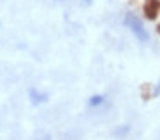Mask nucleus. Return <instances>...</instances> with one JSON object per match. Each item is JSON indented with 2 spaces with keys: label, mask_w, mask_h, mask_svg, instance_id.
Returning <instances> with one entry per match:
<instances>
[{
  "label": "nucleus",
  "mask_w": 160,
  "mask_h": 140,
  "mask_svg": "<svg viewBox=\"0 0 160 140\" xmlns=\"http://www.w3.org/2000/svg\"><path fill=\"white\" fill-rule=\"evenodd\" d=\"M125 23L131 26V29L134 33H136V36L139 38V40H143V42H146L148 40V33L144 31V28H143V24H141V21L138 19L136 16H132V14H129L127 16V19H125Z\"/></svg>",
  "instance_id": "obj_1"
},
{
  "label": "nucleus",
  "mask_w": 160,
  "mask_h": 140,
  "mask_svg": "<svg viewBox=\"0 0 160 140\" xmlns=\"http://www.w3.org/2000/svg\"><path fill=\"white\" fill-rule=\"evenodd\" d=\"M143 12L146 19H152V21L157 19V16L160 12V0H144Z\"/></svg>",
  "instance_id": "obj_2"
},
{
  "label": "nucleus",
  "mask_w": 160,
  "mask_h": 140,
  "mask_svg": "<svg viewBox=\"0 0 160 140\" xmlns=\"http://www.w3.org/2000/svg\"><path fill=\"white\" fill-rule=\"evenodd\" d=\"M143 97H144V99H148V97H150V87H148V85H144V87H143Z\"/></svg>",
  "instance_id": "obj_3"
},
{
  "label": "nucleus",
  "mask_w": 160,
  "mask_h": 140,
  "mask_svg": "<svg viewBox=\"0 0 160 140\" xmlns=\"http://www.w3.org/2000/svg\"><path fill=\"white\" fill-rule=\"evenodd\" d=\"M101 102V97H92V100H91V104H99Z\"/></svg>",
  "instance_id": "obj_4"
},
{
  "label": "nucleus",
  "mask_w": 160,
  "mask_h": 140,
  "mask_svg": "<svg viewBox=\"0 0 160 140\" xmlns=\"http://www.w3.org/2000/svg\"><path fill=\"white\" fill-rule=\"evenodd\" d=\"M155 93H160V87H158V88H157V90H155Z\"/></svg>",
  "instance_id": "obj_5"
},
{
  "label": "nucleus",
  "mask_w": 160,
  "mask_h": 140,
  "mask_svg": "<svg viewBox=\"0 0 160 140\" xmlns=\"http://www.w3.org/2000/svg\"><path fill=\"white\" fill-rule=\"evenodd\" d=\"M157 31H158V33H160V24H158V26H157Z\"/></svg>",
  "instance_id": "obj_6"
}]
</instances>
